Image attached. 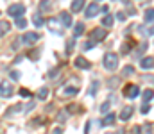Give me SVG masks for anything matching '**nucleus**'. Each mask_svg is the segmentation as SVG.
<instances>
[{"label": "nucleus", "instance_id": "1", "mask_svg": "<svg viewBox=\"0 0 154 134\" xmlns=\"http://www.w3.org/2000/svg\"><path fill=\"white\" fill-rule=\"evenodd\" d=\"M102 64H104V68L109 70V72L116 70V66H118V55H116V54H111V52L106 54L104 59H102Z\"/></svg>", "mask_w": 154, "mask_h": 134}, {"label": "nucleus", "instance_id": "2", "mask_svg": "<svg viewBox=\"0 0 154 134\" xmlns=\"http://www.w3.org/2000/svg\"><path fill=\"white\" fill-rule=\"evenodd\" d=\"M23 13H25V5H22V4H13L7 7V14L11 18H20V16H23Z\"/></svg>", "mask_w": 154, "mask_h": 134}, {"label": "nucleus", "instance_id": "3", "mask_svg": "<svg viewBox=\"0 0 154 134\" xmlns=\"http://www.w3.org/2000/svg\"><path fill=\"white\" fill-rule=\"evenodd\" d=\"M106 34H108V31L106 29H102V27H97V29H93L91 31V34H90V40L91 41H102L104 38H106Z\"/></svg>", "mask_w": 154, "mask_h": 134}, {"label": "nucleus", "instance_id": "4", "mask_svg": "<svg viewBox=\"0 0 154 134\" xmlns=\"http://www.w3.org/2000/svg\"><path fill=\"white\" fill-rule=\"evenodd\" d=\"M38 40H39V36L36 34V32H25L18 41H20V43H23V45H34Z\"/></svg>", "mask_w": 154, "mask_h": 134}, {"label": "nucleus", "instance_id": "5", "mask_svg": "<svg viewBox=\"0 0 154 134\" xmlns=\"http://www.w3.org/2000/svg\"><path fill=\"white\" fill-rule=\"evenodd\" d=\"M124 95H125L127 98H136V97L140 95V86H136V84H127V86L124 88Z\"/></svg>", "mask_w": 154, "mask_h": 134}, {"label": "nucleus", "instance_id": "6", "mask_svg": "<svg viewBox=\"0 0 154 134\" xmlns=\"http://www.w3.org/2000/svg\"><path fill=\"white\" fill-rule=\"evenodd\" d=\"M99 13H100V7H99V4H95V2H93V4H90V5L86 7L84 16H86V18H95Z\"/></svg>", "mask_w": 154, "mask_h": 134}, {"label": "nucleus", "instance_id": "7", "mask_svg": "<svg viewBox=\"0 0 154 134\" xmlns=\"http://www.w3.org/2000/svg\"><path fill=\"white\" fill-rule=\"evenodd\" d=\"M74 64H75V68H81V70H90V68H91V63H90L86 57H81V55L75 57Z\"/></svg>", "mask_w": 154, "mask_h": 134}, {"label": "nucleus", "instance_id": "8", "mask_svg": "<svg viewBox=\"0 0 154 134\" xmlns=\"http://www.w3.org/2000/svg\"><path fill=\"white\" fill-rule=\"evenodd\" d=\"M13 86L9 84V82H2L0 84V97H5V98H9L11 95H13Z\"/></svg>", "mask_w": 154, "mask_h": 134}, {"label": "nucleus", "instance_id": "9", "mask_svg": "<svg viewBox=\"0 0 154 134\" xmlns=\"http://www.w3.org/2000/svg\"><path fill=\"white\" fill-rule=\"evenodd\" d=\"M59 22L63 23V27H72V14L66 13V11H63L59 14Z\"/></svg>", "mask_w": 154, "mask_h": 134}, {"label": "nucleus", "instance_id": "10", "mask_svg": "<svg viewBox=\"0 0 154 134\" xmlns=\"http://www.w3.org/2000/svg\"><path fill=\"white\" fill-rule=\"evenodd\" d=\"M133 113H134V107H131V106L124 107V109H122V113H120V120L127 122V120H129V118L133 116Z\"/></svg>", "mask_w": 154, "mask_h": 134}, {"label": "nucleus", "instance_id": "11", "mask_svg": "<svg viewBox=\"0 0 154 134\" xmlns=\"http://www.w3.org/2000/svg\"><path fill=\"white\" fill-rule=\"evenodd\" d=\"M84 4H86L84 0H74L72 5H70V11H72V13H79V11L84 7Z\"/></svg>", "mask_w": 154, "mask_h": 134}, {"label": "nucleus", "instance_id": "12", "mask_svg": "<svg viewBox=\"0 0 154 134\" xmlns=\"http://www.w3.org/2000/svg\"><path fill=\"white\" fill-rule=\"evenodd\" d=\"M154 66V57H143L142 59V68L143 70H151Z\"/></svg>", "mask_w": 154, "mask_h": 134}, {"label": "nucleus", "instance_id": "13", "mask_svg": "<svg viewBox=\"0 0 154 134\" xmlns=\"http://www.w3.org/2000/svg\"><path fill=\"white\" fill-rule=\"evenodd\" d=\"M115 120H116L115 113H108V116H104V120H102V125H113Z\"/></svg>", "mask_w": 154, "mask_h": 134}, {"label": "nucleus", "instance_id": "14", "mask_svg": "<svg viewBox=\"0 0 154 134\" xmlns=\"http://www.w3.org/2000/svg\"><path fill=\"white\" fill-rule=\"evenodd\" d=\"M9 29H11V23H9V22H5V20L0 22V38L5 36V34L9 32Z\"/></svg>", "mask_w": 154, "mask_h": 134}, {"label": "nucleus", "instance_id": "15", "mask_svg": "<svg viewBox=\"0 0 154 134\" xmlns=\"http://www.w3.org/2000/svg\"><path fill=\"white\" fill-rule=\"evenodd\" d=\"M142 98H143V104H149V100L154 98V91L152 89H145V91L142 93Z\"/></svg>", "mask_w": 154, "mask_h": 134}, {"label": "nucleus", "instance_id": "16", "mask_svg": "<svg viewBox=\"0 0 154 134\" xmlns=\"http://www.w3.org/2000/svg\"><path fill=\"white\" fill-rule=\"evenodd\" d=\"M145 50H147V43H145V41H142V43L138 45V48L134 50V57H142V54H143Z\"/></svg>", "mask_w": 154, "mask_h": 134}, {"label": "nucleus", "instance_id": "17", "mask_svg": "<svg viewBox=\"0 0 154 134\" xmlns=\"http://www.w3.org/2000/svg\"><path fill=\"white\" fill-rule=\"evenodd\" d=\"M102 25L108 27V29H111V27H113V16H111V14H106V16L102 18Z\"/></svg>", "mask_w": 154, "mask_h": 134}, {"label": "nucleus", "instance_id": "18", "mask_svg": "<svg viewBox=\"0 0 154 134\" xmlns=\"http://www.w3.org/2000/svg\"><path fill=\"white\" fill-rule=\"evenodd\" d=\"M79 93V86H68L63 89V95H77Z\"/></svg>", "mask_w": 154, "mask_h": 134}, {"label": "nucleus", "instance_id": "19", "mask_svg": "<svg viewBox=\"0 0 154 134\" xmlns=\"http://www.w3.org/2000/svg\"><path fill=\"white\" fill-rule=\"evenodd\" d=\"M32 23H34V27H41V25L45 23V20H43L41 14H34V16H32Z\"/></svg>", "mask_w": 154, "mask_h": 134}, {"label": "nucleus", "instance_id": "20", "mask_svg": "<svg viewBox=\"0 0 154 134\" xmlns=\"http://www.w3.org/2000/svg\"><path fill=\"white\" fill-rule=\"evenodd\" d=\"M84 34V23H77L75 25V29H74V36H82Z\"/></svg>", "mask_w": 154, "mask_h": 134}, {"label": "nucleus", "instance_id": "21", "mask_svg": "<svg viewBox=\"0 0 154 134\" xmlns=\"http://www.w3.org/2000/svg\"><path fill=\"white\" fill-rule=\"evenodd\" d=\"M143 18H145V22H147V23L154 22V9H147V11H145V14H143Z\"/></svg>", "mask_w": 154, "mask_h": 134}, {"label": "nucleus", "instance_id": "22", "mask_svg": "<svg viewBox=\"0 0 154 134\" xmlns=\"http://www.w3.org/2000/svg\"><path fill=\"white\" fill-rule=\"evenodd\" d=\"M47 95H48V86L39 88V91H38V98H39V100H45V98H47Z\"/></svg>", "mask_w": 154, "mask_h": 134}, {"label": "nucleus", "instance_id": "23", "mask_svg": "<svg viewBox=\"0 0 154 134\" xmlns=\"http://www.w3.org/2000/svg\"><path fill=\"white\" fill-rule=\"evenodd\" d=\"M48 9H50V2H48V0H41V2H39V11H41V13H47Z\"/></svg>", "mask_w": 154, "mask_h": 134}, {"label": "nucleus", "instance_id": "24", "mask_svg": "<svg viewBox=\"0 0 154 134\" xmlns=\"http://www.w3.org/2000/svg\"><path fill=\"white\" fill-rule=\"evenodd\" d=\"M16 27H18V29H25V27H27V20H25L23 16L16 18Z\"/></svg>", "mask_w": 154, "mask_h": 134}, {"label": "nucleus", "instance_id": "25", "mask_svg": "<svg viewBox=\"0 0 154 134\" xmlns=\"http://www.w3.org/2000/svg\"><path fill=\"white\" fill-rule=\"evenodd\" d=\"M133 41H127V43H124V46H122V48H120V54H127V52H129V50H131V46H133Z\"/></svg>", "mask_w": 154, "mask_h": 134}, {"label": "nucleus", "instance_id": "26", "mask_svg": "<svg viewBox=\"0 0 154 134\" xmlns=\"http://www.w3.org/2000/svg\"><path fill=\"white\" fill-rule=\"evenodd\" d=\"M133 72H134V68H133L131 64H127V66L124 68V75H125V77H129V75H133Z\"/></svg>", "mask_w": 154, "mask_h": 134}, {"label": "nucleus", "instance_id": "27", "mask_svg": "<svg viewBox=\"0 0 154 134\" xmlns=\"http://www.w3.org/2000/svg\"><path fill=\"white\" fill-rule=\"evenodd\" d=\"M97 89H99V82L95 81V82L91 84V88H90V91H88V93H90V95H95V93H97Z\"/></svg>", "mask_w": 154, "mask_h": 134}, {"label": "nucleus", "instance_id": "28", "mask_svg": "<svg viewBox=\"0 0 154 134\" xmlns=\"http://www.w3.org/2000/svg\"><path fill=\"white\" fill-rule=\"evenodd\" d=\"M109 106H111V104H109V102H104V104H102V106H100V113H104V115H106V113H108V111H109Z\"/></svg>", "mask_w": 154, "mask_h": 134}, {"label": "nucleus", "instance_id": "29", "mask_svg": "<svg viewBox=\"0 0 154 134\" xmlns=\"http://www.w3.org/2000/svg\"><path fill=\"white\" fill-rule=\"evenodd\" d=\"M9 75H11V79H13V81H18V79H20V73H18L16 70H11V72H9Z\"/></svg>", "mask_w": 154, "mask_h": 134}, {"label": "nucleus", "instance_id": "30", "mask_svg": "<svg viewBox=\"0 0 154 134\" xmlns=\"http://www.w3.org/2000/svg\"><path fill=\"white\" fill-rule=\"evenodd\" d=\"M125 18H127V14H125V13H120V11L116 13V20H120V22H125Z\"/></svg>", "mask_w": 154, "mask_h": 134}, {"label": "nucleus", "instance_id": "31", "mask_svg": "<svg viewBox=\"0 0 154 134\" xmlns=\"http://www.w3.org/2000/svg\"><path fill=\"white\" fill-rule=\"evenodd\" d=\"M72 48H74V40H68V41H66V52L70 54V52H72Z\"/></svg>", "mask_w": 154, "mask_h": 134}, {"label": "nucleus", "instance_id": "32", "mask_svg": "<svg viewBox=\"0 0 154 134\" xmlns=\"http://www.w3.org/2000/svg\"><path fill=\"white\" fill-rule=\"evenodd\" d=\"M149 111H151V106H149V104H143V106H142V115H147Z\"/></svg>", "mask_w": 154, "mask_h": 134}, {"label": "nucleus", "instance_id": "33", "mask_svg": "<svg viewBox=\"0 0 154 134\" xmlns=\"http://www.w3.org/2000/svg\"><path fill=\"white\" fill-rule=\"evenodd\" d=\"M95 41H91V40H90V41H86V43H84V50H88V48H93V46H95Z\"/></svg>", "mask_w": 154, "mask_h": 134}, {"label": "nucleus", "instance_id": "34", "mask_svg": "<svg viewBox=\"0 0 154 134\" xmlns=\"http://www.w3.org/2000/svg\"><path fill=\"white\" fill-rule=\"evenodd\" d=\"M143 34H147V36H152V34H154V25H152V27H149L147 31H143Z\"/></svg>", "mask_w": 154, "mask_h": 134}, {"label": "nucleus", "instance_id": "35", "mask_svg": "<svg viewBox=\"0 0 154 134\" xmlns=\"http://www.w3.org/2000/svg\"><path fill=\"white\" fill-rule=\"evenodd\" d=\"M20 95L22 97H31V91L29 89H20Z\"/></svg>", "mask_w": 154, "mask_h": 134}, {"label": "nucleus", "instance_id": "36", "mask_svg": "<svg viewBox=\"0 0 154 134\" xmlns=\"http://www.w3.org/2000/svg\"><path fill=\"white\" fill-rule=\"evenodd\" d=\"M32 107H34V102H31V104H29V106H27V107H25V113H29V111H31V109H32Z\"/></svg>", "mask_w": 154, "mask_h": 134}, {"label": "nucleus", "instance_id": "37", "mask_svg": "<svg viewBox=\"0 0 154 134\" xmlns=\"http://www.w3.org/2000/svg\"><path fill=\"white\" fill-rule=\"evenodd\" d=\"M133 134H142V129H140V127H134V129H133Z\"/></svg>", "mask_w": 154, "mask_h": 134}, {"label": "nucleus", "instance_id": "38", "mask_svg": "<svg viewBox=\"0 0 154 134\" xmlns=\"http://www.w3.org/2000/svg\"><path fill=\"white\" fill-rule=\"evenodd\" d=\"M52 134H63V129H59V127H57V129H54V131H52Z\"/></svg>", "mask_w": 154, "mask_h": 134}, {"label": "nucleus", "instance_id": "39", "mask_svg": "<svg viewBox=\"0 0 154 134\" xmlns=\"http://www.w3.org/2000/svg\"><path fill=\"white\" fill-rule=\"evenodd\" d=\"M90 125H91V124H90V122H86V129H84V134L90 133Z\"/></svg>", "mask_w": 154, "mask_h": 134}, {"label": "nucleus", "instance_id": "40", "mask_svg": "<svg viewBox=\"0 0 154 134\" xmlns=\"http://www.w3.org/2000/svg\"><path fill=\"white\" fill-rule=\"evenodd\" d=\"M145 134H152V131H151V125H145Z\"/></svg>", "mask_w": 154, "mask_h": 134}]
</instances>
